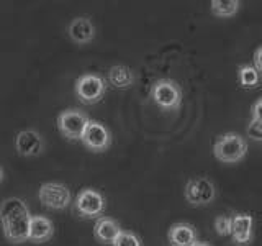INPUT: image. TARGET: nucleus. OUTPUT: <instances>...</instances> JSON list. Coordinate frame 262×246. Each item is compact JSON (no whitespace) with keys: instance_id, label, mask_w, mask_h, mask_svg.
Here are the masks:
<instances>
[{"instance_id":"25","label":"nucleus","mask_w":262,"mask_h":246,"mask_svg":"<svg viewBox=\"0 0 262 246\" xmlns=\"http://www.w3.org/2000/svg\"><path fill=\"white\" fill-rule=\"evenodd\" d=\"M193 246H211V244H210V243H207V241H200V240H199V241H196Z\"/></svg>"},{"instance_id":"22","label":"nucleus","mask_w":262,"mask_h":246,"mask_svg":"<svg viewBox=\"0 0 262 246\" xmlns=\"http://www.w3.org/2000/svg\"><path fill=\"white\" fill-rule=\"evenodd\" d=\"M246 133L252 139V141L262 143V121L257 120H251L248 128H246Z\"/></svg>"},{"instance_id":"2","label":"nucleus","mask_w":262,"mask_h":246,"mask_svg":"<svg viewBox=\"0 0 262 246\" xmlns=\"http://www.w3.org/2000/svg\"><path fill=\"white\" fill-rule=\"evenodd\" d=\"M89 115L79 109H68L59 113L57 117V128L61 135L69 139V141H82L87 125H89Z\"/></svg>"},{"instance_id":"5","label":"nucleus","mask_w":262,"mask_h":246,"mask_svg":"<svg viewBox=\"0 0 262 246\" xmlns=\"http://www.w3.org/2000/svg\"><path fill=\"white\" fill-rule=\"evenodd\" d=\"M77 213L82 218H100L103 217V212L106 207L105 197L97 189L85 187L77 194L76 202H74Z\"/></svg>"},{"instance_id":"4","label":"nucleus","mask_w":262,"mask_h":246,"mask_svg":"<svg viewBox=\"0 0 262 246\" xmlns=\"http://www.w3.org/2000/svg\"><path fill=\"white\" fill-rule=\"evenodd\" d=\"M151 97L154 104L162 110H177L182 105V90L176 80L158 79L151 87Z\"/></svg>"},{"instance_id":"23","label":"nucleus","mask_w":262,"mask_h":246,"mask_svg":"<svg viewBox=\"0 0 262 246\" xmlns=\"http://www.w3.org/2000/svg\"><path fill=\"white\" fill-rule=\"evenodd\" d=\"M251 113H252V120L262 121V97H260V98H257V100L254 102Z\"/></svg>"},{"instance_id":"10","label":"nucleus","mask_w":262,"mask_h":246,"mask_svg":"<svg viewBox=\"0 0 262 246\" xmlns=\"http://www.w3.org/2000/svg\"><path fill=\"white\" fill-rule=\"evenodd\" d=\"M233 243L236 246H249L254 240V218L249 213L233 215Z\"/></svg>"},{"instance_id":"3","label":"nucleus","mask_w":262,"mask_h":246,"mask_svg":"<svg viewBox=\"0 0 262 246\" xmlns=\"http://www.w3.org/2000/svg\"><path fill=\"white\" fill-rule=\"evenodd\" d=\"M74 92H76V97L82 104L94 105L105 97L106 82L98 74H84L74 84Z\"/></svg>"},{"instance_id":"20","label":"nucleus","mask_w":262,"mask_h":246,"mask_svg":"<svg viewBox=\"0 0 262 246\" xmlns=\"http://www.w3.org/2000/svg\"><path fill=\"white\" fill-rule=\"evenodd\" d=\"M112 246H143V241L136 233L128 232V230H121V233L113 241Z\"/></svg>"},{"instance_id":"12","label":"nucleus","mask_w":262,"mask_h":246,"mask_svg":"<svg viewBox=\"0 0 262 246\" xmlns=\"http://www.w3.org/2000/svg\"><path fill=\"white\" fill-rule=\"evenodd\" d=\"M167 240L170 246H193L199 241V233L193 225L179 221L169 228Z\"/></svg>"},{"instance_id":"21","label":"nucleus","mask_w":262,"mask_h":246,"mask_svg":"<svg viewBox=\"0 0 262 246\" xmlns=\"http://www.w3.org/2000/svg\"><path fill=\"white\" fill-rule=\"evenodd\" d=\"M215 230L220 236H231L233 232V217L218 215L215 218Z\"/></svg>"},{"instance_id":"9","label":"nucleus","mask_w":262,"mask_h":246,"mask_svg":"<svg viewBox=\"0 0 262 246\" xmlns=\"http://www.w3.org/2000/svg\"><path fill=\"white\" fill-rule=\"evenodd\" d=\"M16 153L25 158L39 156L45 151V139L36 130H21L15 139Z\"/></svg>"},{"instance_id":"26","label":"nucleus","mask_w":262,"mask_h":246,"mask_svg":"<svg viewBox=\"0 0 262 246\" xmlns=\"http://www.w3.org/2000/svg\"><path fill=\"white\" fill-rule=\"evenodd\" d=\"M2 180H4V169L0 168V182H2Z\"/></svg>"},{"instance_id":"15","label":"nucleus","mask_w":262,"mask_h":246,"mask_svg":"<svg viewBox=\"0 0 262 246\" xmlns=\"http://www.w3.org/2000/svg\"><path fill=\"white\" fill-rule=\"evenodd\" d=\"M68 31H69V36L74 43L77 45H87L90 43L94 38H95V27L94 23L90 22L85 16H79V18H74L69 27H68Z\"/></svg>"},{"instance_id":"19","label":"nucleus","mask_w":262,"mask_h":246,"mask_svg":"<svg viewBox=\"0 0 262 246\" xmlns=\"http://www.w3.org/2000/svg\"><path fill=\"white\" fill-rule=\"evenodd\" d=\"M241 2L239 0H213L211 12L213 15L221 16V18H229L239 12Z\"/></svg>"},{"instance_id":"18","label":"nucleus","mask_w":262,"mask_h":246,"mask_svg":"<svg viewBox=\"0 0 262 246\" xmlns=\"http://www.w3.org/2000/svg\"><path fill=\"white\" fill-rule=\"evenodd\" d=\"M237 82H239V87L246 90L256 89L260 84V72L254 64H241L237 68Z\"/></svg>"},{"instance_id":"7","label":"nucleus","mask_w":262,"mask_h":246,"mask_svg":"<svg viewBox=\"0 0 262 246\" xmlns=\"http://www.w3.org/2000/svg\"><path fill=\"white\" fill-rule=\"evenodd\" d=\"M39 202L51 210H64L72 202V194L69 187L61 182H45L39 187Z\"/></svg>"},{"instance_id":"16","label":"nucleus","mask_w":262,"mask_h":246,"mask_svg":"<svg viewBox=\"0 0 262 246\" xmlns=\"http://www.w3.org/2000/svg\"><path fill=\"white\" fill-rule=\"evenodd\" d=\"M108 84L115 89H129L135 84V74L125 64H115L108 69Z\"/></svg>"},{"instance_id":"1","label":"nucleus","mask_w":262,"mask_h":246,"mask_svg":"<svg viewBox=\"0 0 262 246\" xmlns=\"http://www.w3.org/2000/svg\"><path fill=\"white\" fill-rule=\"evenodd\" d=\"M248 153V141L236 131H228V133L220 135L213 146V154L215 158L225 164H236L244 159Z\"/></svg>"},{"instance_id":"8","label":"nucleus","mask_w":262,"mask_h":246,"mask_svg":"<svg viewBox=\"0 0 262 246\" xmlns=\"http://www.w3.org/2000/svg\"><path fill=\"white\" fill-rule=\"evenodd\" d=\"M82 143L92 153H103L112 145V133L103 123L97 120H90L84 136H82Z\"/></svg>"},{"instance_id":"11","label":"nucleus","mask_w":262,"mask_h":246,"mask_svg":"<svg viewBox=\"0 0 262 246\" xmlns=\"http://www.w3.org/2000/svg\"><path fill=\"white\" fill-rule=\"evenodd\" d=\"M30 223H31V215L25 213V215L15 217L12 220L2 223L4 235L10 243L20 244L23 241H28L30 238Z\"/></svg>"},{"instance_id":"24","label":"nucleus","mask_w":262,"mask_h":246,"mask_svg":"<svg viewBox=\"0 0 262 246\" xmlns=\"http://www.w3.org/2000/svg\"><path fill=\"white\" fill-rule=\"evenodd\" d=\"M254 66L262 74V46H259L256 49V53H254Z\"/></svg>"},{"instance_id":"17","label":"nucleus","mask_w":262,"mask_h":246,"mask_svg":"<svg viewBox=\"0 0 262 246\" xmlns=\"http://www.w3.org/2000/svg\"><path fill=\"white\" fill-rule=\"evenodd\" d=\"M25 213H30L27 203H25L18 197H10V199H5L0 203V223H5V221L12 220L15 217L25 215Z\"/></svg>"},{"instance_id":"6","label":"nucleus","mask_w":262,"mask_h":246,"mask_svg":"<svg viewBox=\"0 0 262 246\" xmlns=\"http://www.w3.org/2000/svg\"><path fill=\"white\" fill-rule=\"evenodd\" d=\"M184 197L192 207H205L211 203L216 197L215 184L207 177L190 179L184 187Z\"/></svg>"},{"instance_id":"13","label":"nucleus","mask_w":262,"mask_h":246,"mask_svg":"<svg viewBox=\"0 0 262 246\" xmlns=\"http://www.w3.org/2000/svg\"><path fill=\"white\" fill-rule=\"evenodd\" d=\"M120 233H121V227L118 221L112 217H100L95 221L94 236L98 243L113 244V241L117 240Z\"/></svg>"},{"instance_id":"14","label":"nucleus","mask_w":262,"mask_h":246,"mask_svg":"<svg viewBox=\"0 0 262 246\" xmlns=\"http://www.w3.org/2000/svg\"><path fill=\"white\" fill-rule=\"evenodd\" d=\"M54 235V225L53 221L45 215H31L30 223V238L28 241L31 243H46Z\"/></svg>"}]
</instances>
